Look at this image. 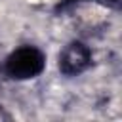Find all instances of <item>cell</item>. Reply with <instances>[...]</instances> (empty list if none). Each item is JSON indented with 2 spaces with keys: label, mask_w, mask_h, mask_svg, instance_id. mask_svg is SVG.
Here are the masks:
<instances>
[{
  "label": "cell",
  "mask_w": 122,
  "mask_h": 122,
  "mask_svg": "<svg viewBox=\"0 0 122 122\" xmlns=\"http://www.w3.org/2000/svg\"><path fill=\"white\" fill-rule=\"evenodd\" d=\"M46 67V55L36 46H21L13 50L6 59V72L15 80H27L38 76Z\"/></svg>",
  "instance_id": "cell-1"
},
{
  "label": "cell",
  "mask_w": 122,
  "mask_h": 122,
  "mask_svg": "<svg viewBox=\"0 0 122 122\" xmlns=\"http://www.w3.org/2000/svg\"><path fill=\"white\" fill-rule=\"evenodd\" d=\"M92 65V51L84 42H69L59 53V71L65 76H76Z\"/></svg>",
  "instance_id": "cell-2"
},
{
  "label": "cell",
  "mask_w": 122,
  "mask_h": 122,
  "mask_svg": "<svg viewBox=\"0 0 122 122\" xmlns=\"http://www.w3.org/2000/svg\"><path fill=\"white\" fill-rule=\"evenodd\" d=\"M72 2H78V0H72Z\"/></svg>",
  "instance_id": "cell-3"
}]
</instances>
